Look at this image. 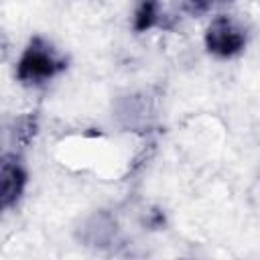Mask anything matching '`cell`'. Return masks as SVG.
Instances as JSON below:
<instances>
[{"mask_svg": "<svg viewBox=\"0 0 260 260\" xmlns=\"http://www.w3.org/2000/svg\"><path fill=\"white\" fill-rule=\"evenodd\" d=\"M63 67H65V63L59 61L43 41L35 39L28 45V49L24 51V55L18 63L16 75L24 83H41V81L53 77L55 73H59Z\"/></svg>", "mask_w": 260, "mask_h": 260, "instance_id": "6da1fadb", "label": "cell"}, {"mask_svg": "<svg viewBox=\"0 0 260 260\" xmlns=\"http://www.w3.org/2000/svg\"><path fill=\"white\" fill-rule=\"evenodd\" d=\"M205 45L211 53L230 57V55H236L244 47V35L230 18L219 16L209 24L207 35H205Z\"/></svg>", "mask_w": 260, "mask_h": 260, "instance_id": "7a4b0ae2", "label": "cell"}, {"mask_svg": "<svg viewBox=\"0 0 260 260\" xmlns=\"http://www.w3.org/2000/svg\"><path fill=\"white\" fill-rule=\"evenodd\" d=\"M24 185V175L18 167H6L0 171V209L8 207L20 193Z\"/></svg>", "mask_w": 260, "mask_h": 260, "instance_id": "3957f363", "label": "cell"}, {"mask_svg": "<svg viewBox=\"0 0 260 260\" xmlns=\"http://www.w3.org/2000/svg\"><path fill=\"white\" fill-rule=\"evenodd\" d=\"M156 0H142L138 10H136V16H134V28L138 32L150 28L154 22H156Z\"/></svg>", "mask_w": 260, "mask_h": 260, "instance_id": "277c9868", "label": "cell"}, {"mask_svg": "<svg viewBox=\"0 0 260 260\" xmlns=\"http://www.w3.org/2000/svg\"><path fill=\"white\" fill-rule=\"evenodd\" d=\"M213 0H189V4L195 8V10H205Z\"/></svg>", "mask_w": 260, "mask_h": 260, "instance_id": "5b68a950", "label": "cell"}]
</instances>
